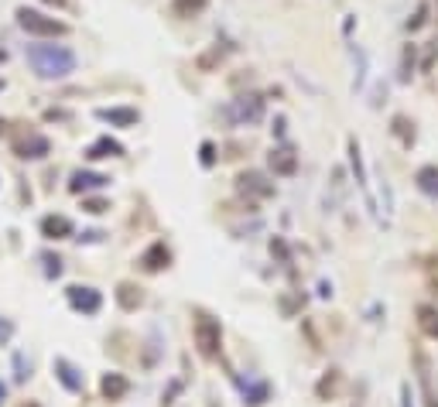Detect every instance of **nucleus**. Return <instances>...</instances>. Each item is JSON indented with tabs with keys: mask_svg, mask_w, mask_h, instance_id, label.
<instances>
[{
	"mask_svg": "<svg viewBox=\"0 0 438 407\" xmlns=\"http://www.w3.org/2000/svg\"><path fill=\"white\" fill-rule=\"evenodd\" d=\"M117 301L123 312H137L141 305H144V294H141V287L130 285V281H123V285L117 287Z\"/></svg>",
	"mask_w": 438,
	"mask_h": 407,
	"instance_id": "obj_12",
	"label": "nucleus"
},
{
	"mask_svg": "<svg viewBox=\"0 0 438 407\" xmlns=\"http://www.w3.org/2000/svg\"><path fill=\"white\" fill-rule=\"evenodd\" d=\"M237 189L243 192V195L250 192V195H257V199H267V195H274V185H271V182H267L260 171H243V175L237 178Z\"/></svg>",
	"mask_w": 438,
	"mask_h": 407,
	"instance_id": "obj_7",
	"label": "nucleus"
},
{
	"mask_svg": "<svg viewBox=\"0 0 438 407\" xmlns=\"http://www.w3.org/2000/svg\"><path fill=\"white\" fill-rule=\"evenodd\" d=\"M260 113H264V99H260V96H240V99H233V103L223 110V117L233 123H257Z\"/></svg>",
	"mask_w": 438,
	"mask_h": 407,
	"instance_id": "obj_4",
	"label": "nucleus"
},
{
	"mask_svg": "<svg viewBox=\"0 0 438 407\" xmlns=\"http://www.w3.org/2000/svg\"><path fill=\"white\" fill-rule=\"evenodd\" d=\"M432 281H435V285H438V274H435V278H432Z\"/></svg>",
	"mask_w": 438,
	"mask_h": 407,
	"instance_id": "obj_31",
	"label": "nucleus"
},
{
	"mask_svg": "<svg viewBox=\"0 0 438 407\" xmlns=\"http://www.w3.org/2000/svg\"><path fill=\"white\" fill-rule=\"evenodd\" d=\"M48 151H52L48 137H41V134H35V130L14 141V154H17V158H45Z\"/></svg>",
	"mask_w": 438,
	"mask_h": 407,
	"instance_id": "obj_5",
	"label": "nucleus"
},
{
	"mask_svg": "<svg viewBox=\"0 0 438 407\" xmlns=\"http://www.w3.org/2000/svg\"><path fill=\"white\" fill-rule=\"evenodd\" d=\"M418 326H421V332H425V335L438 339V308H432V305H421V308H418Z\"/></svg>",
	"mask_w": 438,
	"mask_h": 407,
	"instance_id": "obj_18",
	"label": "nucleus"
},
{
	"mask_svg": "<svg viewBox=\"0 0 438 407\" xmlns=\"http://www.w3.org/2000/svg\"><path fill=\"white\" fill-rule=\"evenodd\" d=\"M196 349H199L205 360H216L219 356V349H223V328L216 319H209V315H196Z\"/></svg>",
	"mask_w": 438,
	"mask_h": 407,
	"instance_id": "obj_3",
	"label": "nucleus"
},
{
	"mask_svg": "<svg viewBox=\"0 0 438 407\" xmlns=\"http://www.w3.org/2000/svg\"><path fill=\"white\" fill-rule=\"evenodd\" d=\"M21 407H38V404H21Z\"/></svg>",
	"mask_w": 438,
	"mask_h": 407,
	"instance_id": "obj_30",
	"label": "nucleus"
},
{
	"mask_svg": "<svg viewBox=\"0 0 438 407\" xmlns=\"http://www.w3.org/2000/svg\"><path fill=\"white\" fill-rule=\"evenodd\" d=\"M107 182H110L107 175H96V171H76L72 182H69V189H72V192H89V189H103Z\"/></svg>",
	"mask_w": 438,
	"mask_h": 407,
	"instance_id": "obj_13",
	"label": "nucleus"
},
{
	"mask_svg": "<svg viewBox=\"0 0 438 407\" xmlns=\"http://www.w3.org/2000/svg\"><path fill=\"white\" fill-rule=\"evenodd\" d=\"M41 233L48 240H65V237H72V223L65 216H45L41 219Z\"/></svg>",
	"mask_w": 438,
	"mask_h": 407,
	"instance_id": "obj_10",
	"label": "nucleus"
},
{
	"mask_svg": "<svg viewBox=\"0 0 438 407\" xmlns=\"http://www.w3.org/2000/svg\"><path fill=\"white\" fill-rule=\"evenodd\" d=\"M69 305H72L76 312L96 315V312H100V305H103V298H100V291H93V287L72 285V287H69Z\"/></svg>",
	"mask_w": 438,
	"mask_h": 407,
	"instance_id": "obj_6",
	"label": "nucleus"
},
{
	"mask_svg": "<svg viewBox=\"0 0 438 407\" xmlns=\"http://www.w3.org/2000/svg\"><path fill=\"white\" fill-rule=\"evenodd\" d=\"M137 264H141L144 271H151V274H155V271H164V267L171 264V253H168V246H164V244H151L144 253H141V260H137Z\"/></svg>",
	"mask_w": 438,
	"mask_h": 407,
	"instance_id": "obj_8",
	"label": "nucleus"
},
{
	"mask_svg": "<svg viewBox=\"0 0 438 407\" xmlns=\"http://www.w3.org/2000/svg\"><path fill=\"white\" fill-rule=\"evenodd\" d=\"M199 10H205V0H171L175 17H196Z\"/></svg>",
	"mask_w": 438,
	"mask_h": 407,
	"instance_id": "obj_19",
	"label": "nucleus"
},
{
	"mask_svg": "<svg viewBox=\"0 0 438 407\" xmlns=\"http://www.w3.org/2000/svg\"><path fill=\"white\" fill-rule=\"evenodd\" d=\"M100 120H107V123H117V127H134V123L141 120L137 117V110H100Z\"/></svg>",
	"mask_w": 438,
	"mask_h": 407,
	"instance_id": "obj_17",
	"label": "nucleus"
},
{
	"mask_svg": "<svg viewBox=\"0 0 438 407\" xmlns=\"http://www.w3.org/2000/svg\"><path fill=\"white\" fill-rule=\"evenodd\" d=\"M3 397H7V387H3V383H0V404H3Z\"/></svg>",
	"mask_w": 438,
	"mask_h": 407,
	"instance_id": "obj_29",
	"label": "nucleus"
},
{
	"mask_svg": "<svg viewBox=\"0 0 438 407\" xmlns=\"http://www.w3.org/2000/svg\"><path fill=\"white\" fill-rule=\"evenodd\" d=\"M100 390H103V397H107V401H120V397H127L130 380H127L123 373H107V376H103V383H100Z\"/></svg>",
	"mask_w": 438,
	"mask_h": 407,
	"instance_id": "obj_9",
	"label": "nucleus"
},
{
	"mask_svg": "<svg viewBox=\"0 0 438 407\" xmlns=\"http://www.w3.org/2000/svg\"><path fill=\"white\" fill-rule=\"evenodd\" d=\"M45 3H55V7H65L69 0H45Z\"/></svg>",
	"mask_w": 438,
	"mask_h": 407,
	"instance_id": "obj_28",
	"label": "nucleus"
},
{
	"mask_svg": "<svg viewBox=\"0 0 438 407\" xmlns=\"http://www.w3.org/2000/svg\"><path fill=\"white\" fill-rule=\"evenodd\" d=\"M55 376H58V380H62L72 394H82V387H86V383H82V376H79V369L72 367L69 360H55Z\"/></svg>",
	"mask_w": 438,
	"mask_h": 407,
	"instance_id": "obj_11",
	"label": "nucleus"
},
{
	"mask_svg": "<svg viewBox=\"0 0 438 407\" xmlns=\"http://www.w3.org/2000/svg\"><path fill=\"white\" fill-rule=\"evenodd\" d=\"M14 369H17V373H14L17 380H28V376H31V367H24V356H14Z\"/></svg>",
	"mask_w": 438,
	"mask_h": 407,
	"instance_id": "obj_23",
	"label": "nucleus"
},
{
	"mask_svg": "<svg viewBox=\"0 0 438 407\" xmlns=\"http://www.w3.org/2000/svg\"><path fill=\"white\" fill-rule=\"evenodd\" d=\"M28 62L41 79H65L69 72H76V55L65 45H31Z\"/></svg>",
	"mask_w": 438,
	"mask_h": 407,
	"instance_id": "obj_1",
	"label": "nucleus"
},
{
	"mask_svg": "<svg viewBox=\"0 0 438 407\" xmlns=\"http://www.w3.org/2000/svg\"><path fill=\"white\" fill-rule=\"evenodd\" d=\"M10 332H14V326H10L7 319H0V342H7V339H10Z\"/></svg>",
	"mask_w": 438,
	"mask_h": 407,
	"instance_id": "obj_26",
	"label": "nucleus"
},
{
	"mask_svg": "<svg viewBox=\"0 0 438 407\" xmlns=\"http://www.w3.org/2000/svg\"><path fill=\"white\" fill-rule=\"evenodd\" d=\"M45 264H48V274H55V278L62 274V260H58V257H52V253H45Z\"/></svg>",
	"mask_w": 438,
	"mask_h": 407,
	"instance_id": "obj_24",
	"label": "nucleus"
},
{
	"mask_svg": "<svg viewBox=\"0 0 438 407\" xmlns=\"http://www.w3.org/2000/svg\"><path fill=\"white\" fill-rule=\"evenodd\" d=\"M414 182H418V189H421L425 195L438 199V164H425V168H418Z\"/></svg>",
	"mask_w": 438,
	"mask_h": 407,
	"instance_id": "obj_14",
	"label": "nucleus"
},
{
	"mask_svg": "<svg viewBox=\"0 0 438 407\" xmlns=\"http://www.w3.org/2000/svg\"><path fill=\"white\" fill-rule=\"evenodd\" d=\"M17 24L35 38H62L69 31L62 21H55V17H48L41 10H31V7H17Z\"/></svg>",
	"mask_w": 438,
	"mask_h": 407,
	"instance_id": "obj_2",
	"label": "nucleus"
},
{
	"mask_svg": "<svg viewBox=\"0 0 438 407\" xmlns=\"http://www.w3.org/2000/svg\"><path fill=\"white\" fill-rule=\"evenodd\" d=\"M107 209H110V205L103 202V199H89V202H86V212H93V216H100V212H107Z\"/></svg>",
	"mask_w": 438,
	"mask_h": 407,
	"instance_id": "obj_25",
	"label": "nucleus"
},
{
	"mask_svg": "<svg viewBox=\"0 0 438 407\" xmlns=\"http://www.w3.org/2000/svg\"><path fill=\"white\" fill-rule=\"evenodd\" d=\"M202 161L212 164V144H202Z\"/></svg>",
	"mask_w": 438,
	"mask_h": 407,
	"instance_id": "obj_27",
	"label": "nucleus"
},
{
	"mask_svg": "<svg viewBox=\"0 0 438 407\" xmlns=\"http://www.w3.org/2000/svg\"><path fill=\"white\" fill-rule=\"evenodd\" d=\"M123 154V144H117V141H110V137H100L96 144H89V151H86V158H120Z\"/></svg>",
	"mask_w": 438,
	"mask_h": 407,
	"instance_id": "obj_16",
	"label": "nucleus"
},
{
	"mask_svg": "<svg viewBox=\"0 0 438 407\" xmlns=\"http://www.w3.org/2000/svg\"><path fill=\"white\" fill-rule=\"evenodd\" d=\"M216 62H223V48H219V45H216L209 55H202V58H199V69H202V72H209Z\"/></svg>",
	"mask_w": 438,
	"mask_h": 407,
	"instance_id": "obj_20",
	"label": "nucleus"
},
{
	"mask_svg": "<svg viewBox=\"0 0 438 407\" xmlns=\"http://www.w3.org/2000/svg\"><path fill=\"white\" fill-rule=\"evenodd\" d=\"M271 168H274V175H295V168H298L295 151H291V147H278V151H271Z\"/></svg>",
	"mask_w": 438,
	"mask_h": 407,
	"instance_id": "obj_15",
	"label": "nucleus"
},
{
	"mask_svg": "<svg viewBox=\"0 0 438 407\" xmlns=\"http://www.w3.org/2000/svg\"><path fill=\"white\" fill-rule=\"evenodd\" d=\"M336 387H339V373L332 369V373H329V376H325V380L319 383V397H329V394H336Z\"/></svg>",
	"mask_w": 438,
	"mask_h": 407,
	"instance_id": "obj_21",
	"label": "nucleus"
},
{
	"mask_svg": "<svg viewBox=\"0 0 438 407\" xmlns=\"http://www.w3.org/2000/svg\"><path fill=\"white\" fill-rule=\"evenodd\" d=\"M394 130L400 134V141H404V144H411V141H414V130H411V123L404 120V117H394Z\"/></svg>",
	"mask_w": 438,
	"mask_h": 407,
	"instance_id": "obj_22",
	"label": "nucleus"
}]
</instances>
